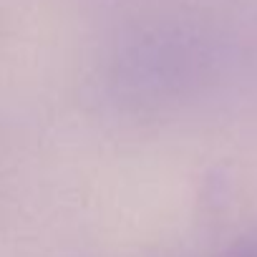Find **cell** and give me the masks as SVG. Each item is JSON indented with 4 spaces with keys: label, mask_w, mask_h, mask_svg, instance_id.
Masks as SVG:
<instances>
[{
    "label": "cell",
    "mask_w": 257,
    "mask_h": 257,
    "mask_svg": "<svg viewBox=\"0 0 257 257\" xmlns=\"http://www.w3.org/2000/svg\"><path fill=\"white\" fill-rule=\"evenodd\" d=\"M222 257H254V247H252V239H244L239 244H234L229 252H224Z\"/></svg>",
    "instance_id": "1"
},
{
    "label": "cell",
    "mask_w": 257,
    "mask_h": 257,
    "mask_svg": "<svg viewBox=\"0 0 257 257\" xmlns=\"http://www.w3.org/2000/svg\"><path fill=\"white\" fill-rule=\"evenodd\" d=\"M252 244H254V257H257V237H252Z\"/></svg>",
    "instance_id": "2"
}]
</instances>
